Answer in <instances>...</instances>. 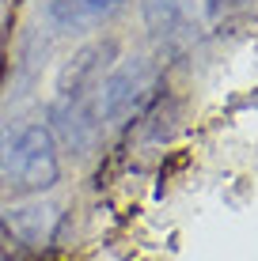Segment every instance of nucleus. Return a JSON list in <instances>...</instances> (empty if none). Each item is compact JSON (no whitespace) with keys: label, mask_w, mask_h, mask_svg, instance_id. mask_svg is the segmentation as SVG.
Returning a JSON list of instances; mask_svg holds the SVG:
<instances>
[{"label":"nucleus","mask_w":258,"mask_h":261,"mask_svg":"<svg viewBox=\"0 0 258 261\" xmlns=\"http://www.w3.org/2000/svg\"><path fill=\"white\" fill-rule=\"evenodd\" d=\"M61 174L50 129L15 125L0 133V186L8 190H50Z\"/></svg>","instance_id":"f257e3e1"},{"label":"nucleus","mask_w":258,"mask_h":261,"mask_svg":"<svg viewBox=\"0 0 258 261\" xmlns=\"http://www.w3.org/2000/svg\"><path fill=\"white\" fill-rule=\"evenodd\" d=\"M152 87V72L145 68V61H126L99 84L95 95V118L99 121H122L140 106L145 91Z\"/></svg>","instance_id":"f03ea898"},{"label":"nucleus","mask_w":258,"mask_h":261,"mask_svg":"<svg viewBox=\"0 0 258 261\" xmlns=\"http://www.w3.org/2000/svg\"><path fill=\"white\" fill-rule=\"evenodd\" d=\"M57 223H61V212L53 204H23V208H12L4 216V227L23 246H46L57 235Z\"/></svg>","instance_id":"7ed1b4c3"},{"label":"nucleus","mask_w":258,"mask_h":261,"mask_svg":"<svg viewBox=\"0 0 258 261\" xmlns=\"http://www.w3.org/2000/svg\"><path fill=\"white\" fill-rule=\"evenodd\" d=\"M145 19L156 34H175L194 19V0H145Z\"/></svg>","instance_id":"20e7f679"},{"label":"nucleus","mask_w":258,"mask_h":261,"mask_svg":"<svg viewBox=\"0 0 258 261\" xmlns=\"http://www.w3.org/2000/svg\"><path fill=\"white\" fill-rule=\"evenodd\" d=\"M103 12H106V4H99V0H57V4L50 8L53 19H61L65 27H73V31L91 27Z\"/></svg>","instance_id":"39448f33"}]
</instances>
